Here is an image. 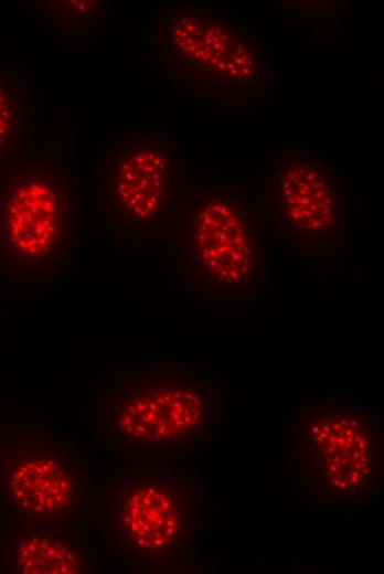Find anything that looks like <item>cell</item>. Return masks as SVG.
<instances>
[{"label":"cell","instance_id":"cell-2","mask_svg":"<svg viewBox=\"0 0 384 574\" xmlns=\"http://www.w3.org/2000/svg\"><path fill=\"white\" fill-rule=\"evenodd\" d=\"M221 413L222 395L213 378L178 365L134 368L119 374L105 404L115 439L152 451L202 446Z\"/></svg>","mask_w":384,"mask_h":574},{"label":"cell","instance_id":"cell-1","mask_svg":"<svg viewBox=\"0 0 384 574\" xmlns=\"http://www.w3.org/2000/svg\"><path fill=\"white\" fill-rule=\"evenodd\" d=\"M179 272L196 298L246 299L262 277L256 208L243 189L207 180L183 209Z\"/></svg>","mask_w":384,"mask_h":574},{"label":"cell","instance_id":"cell-7","mask_svg":"<svg viewBox=\"0 0 384 574\" xmlns=\"http://www.w3.org/2000/svg\"><path fill=\"white\" fill-rule=\"evenodd\" d=\"M265 202L282 235L302 249L327 252L343 235L342 182L324 158L289 155L276 160Z\"/></svg>","mask_w":384,"mask_h":574},{"label":"cell","instance_id":"cell-11","mask_svg":"<svg viewBox=\"0 0 384 574\" xmlns=\"http://www.w3.org/2000/svg\"><path fill=\"white\" fill-rule=\"evenodd\" d=\"M26 108V88L12 70L0 66V170L20 139Z\"/></svg>","mask_w":384,"mask_h":574},{"label":"cell","instance_id":"cell-5","mask_svg":"<svg viewBox=\"0 0 384 574\" xmlns=\"http://www.w3.org/2000/svg\"><path fill=\"white\" fill-rule=\"evenodd\" d=\"M295 450L307 497H364L380 481V425L367 407L343 401L312 402L295 418Z\"/></svg>","mask_w":384,"mask_h":574},{"label":"cell","instance_id":"cell-6","mask_svg":"<svg viewBox=\"0 0 384 574\" xmlns=\"http://www.w3.org/2000/svg\"><path fill=\"white\" fill-rule=\"evenodd\" d=\"M194 521V493L183 474L135 471L115 488L106 529L115 546L141 561L163 562L190 542Z\"/></svg>","mask_w":384,"mask_h":574},{"label":"cell","instance_id":"cell-10","mask_svg":"<svg viewBox=\"0 0 384 574\" xmlns=\"http://www.w3.org/2000/svg\"><path fill=\"white\" fill-rule=\"evenodd\" d=\"M8 538L7 559L12 573H85V552L58 525L32 522Z\"/></svg>","mask_w":384,"mask_h":574},{"label":"cell","instance_id":"cell-8","mask_svg":"<svg viewBox=\"0 0 384 574\" xmlns=\"http://www.w3.org/2000/svg\"><path fill=\"white\" fill-rule=\"evenodd\" d=\"M105 203L117 223L132 233L163 224L173 205L177 152L156 134L117 138L109 147Z\"/></svg>","mask_w":384,"mask_h":574},{"label":"cell","instance_id":"cell-3","mask_svg":"<svg viewBox=\"0 0 384 574\" xmlns=\"http://www.w3.org/2000/svg\"><path fill=\"white\" fill-rule=\"evenodd\" d=\"M159 67L172 83L226 102L266 85V54L244 29L210 10L172 8L156 23Z\"/></svg>","mask_w":384,"mask_h":574},{"label":"cell","instance_id":"cell-12","mask_svg":"<svg viewBox=\"0 0 384 574\" xmlns=\"http://www.w3.org/2000/svg\"><path fill=\"white\" fill-rule=\"evenodd\" d=\"M42 14L58 31H74L97 15V1H47Z\"/></svg>","mask_w":384,"mask_h":574},{"label":"cell","instance_id":"cell-4","mask_svg":"<svg viewBox=\"0 0 384 574\" xmlns=\"http://www.w3.org/2000/svg\"><path fill=\"white\" fill-rule=\"evenodd\" d=\"M74 226V195L58 157L28 156L0 182V262L33 275L51 274L64 262Z\"/></svg>","mask_w":384,"mask_h":574},{"label":"cell","instance_id":"cell-9","mask_svg":"<svg viewBox=\"0 0 384 574\" xmlns=\"http://www.w3.org/2000/svg\"><path fill=\"white\" fill-rule=\"evenodd\" d=\"M0 481L8 508L32 522L58 525L78 507L75 460L47 442H12L1 456Z\"/></svg>","mask_w":384,"mask_h":574}]
</instances>
